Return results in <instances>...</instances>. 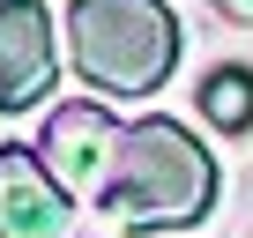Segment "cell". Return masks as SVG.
Masks as SVG:
<instances>
[{
    "instance_id": "5b68a950",
    "label": "cell",
    "mask_w": 253,
    "mask_h": 238,
    "mask_svg": "<svg viewBox=\"0 0 253 238\" xmlns=\"http://www.w3.org/2000/svg\"><path fill=\"white\" fill-rule=\"evenodd\" d=\"M201 112L216 119V127H253V75L246 67H223V75H209L201 82Z\"/></svg>"
},
{
    "instance_id": "6da1fadb",
    "label": "cell",
    "mask_w": 253,
    "mask_h": 238,
    "mask_svg": "<svg viewBox=\"0 0 253 238\" xmlns=\"http://www.w3.org/2000/svg\"><path fill=\"white\" fill-rule=\"evenodd\" d=\"M45 171L60 179V194H82L142 231L201 223L216 201V164L186 127L171 119L119 127L104 104H60L45 119Z\"/></svg>"
},
{
    "instance_id": "8992f818",
    "label": "cell",
    "mask_w": 253,
    "mask_h": 238,
    "mask_svg": "<svg viewBox=\"0 0 253 238\" xmlns=\"http://www.w3.org/2000/svg\"><path fill=\"white\" fill-rule=\"evenodd\" d=\"M223 15H238V23H253V0H216Z\"/></svg>"
},
{
    "instance_id": "3957f363",
    "label": "cell",
    "mask_w": 253,
    "mask_h": 238,
    "mask_svg": "<svg viewBox=\"0 0 253 238\" xmlns=\"http://www.w3.org/2000/svg\"><path fill=\"white\" fill-rule=\"evenodd\" d=\"M75 201L30 149H0V238H67Z\"/></svg>"
},
{
    "instance_id": "277c9868",
    "label": "cell",
    "mask_w": 253,
    "mask_h": 238,
    "mask_svg": "<svg viewBox=\"0 0 253 238\" xmlns=\"http://www.w3.org/2000/svg\"><path fill=\"white\" fill-rule=\"evenodd\" d=\"M52 82V15L38 0H0V112L38 104Z\"/></svg>"
},
{
    "instance_id": "7a4b0ae2",
    "label": "cell",
    "mask_w": 253,
    "mask_h": 238,
    "mask_svg": "<svg viewBox=\"0 0 253 238\" xmlns=\"http://www.w3.org/2000/svg\"><path fill=\"white\" fill-rule=\"evenodd\" d=\"M75 75L112 97H149L179 60V23L164 0H75L67 8Z\"/></svg>"
}]
</instances>
